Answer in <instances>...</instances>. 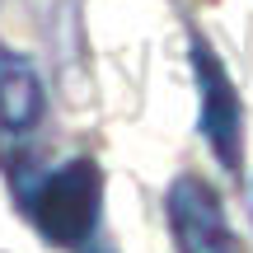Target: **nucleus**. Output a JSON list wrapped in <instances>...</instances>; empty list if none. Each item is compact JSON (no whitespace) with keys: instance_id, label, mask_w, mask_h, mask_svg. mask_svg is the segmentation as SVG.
<instances>
[{"instance_id":"obj_1","label":"nucleus","mask_w":253,"mask_h":253,"mask_svg":"<svg viewBox=\"0 0 253 253\" xmlns=\"http://www.w3.org/2000/svg\"><path fill=\"white\" fill-rule=\"evenodd\" d=\"M24 211L47 244L84 249L99 230V211H103V169L84 155L56 164L52 173L24 188Z\"/></svg>"},{"instance_id":"obj_5","label":"nucleus","mask_w":253,"mask_h":253,"mask_svg":"<svg viewBox=\"0 0 253 253\" xmlns=\"http://www.w3.org/2000/svg\"><path fill=\"white\" fill-rule=\"evenodd\" d=\"M249 207H253V192H249Z\"/></svg>"},{"instance_id":"obj_2","label":"nucleus","mask_w":253,"mask_h":253,"mask_svg":"<svg viewBox=\"0 0 253 253\" xmlns=\"http://www.w3.org/2000/svg\"><path fill=\"white\" fill-rule=\"evenodd\" d=\"M192 75H197V131L207 136V145L216 150L225 169H239V160H244V103H239V89L230 84V71L202 38L192 42Z\"/></svg>"},{"instance_id":"obj_3","label":"nucleus","mask_w":253,"mask_h":253,"mask_svg":"<svg viewBox=\"0 0 253 253\" xmlns=\"http://www.w3.org/2000/svg\"><path fill=\"white\" fill-rule=\"evenodd\" d=\"M164 211H169L178 253H239V239L225 220V207H220V192L207 178H197V173L173 178Z\"/></svg>"},{"instance_id":"obj_4","label":"nucleus","mask_w":253,"mask_h":253,"mask_svg":"<svg viewBox=\"0 0 253 253\" xmlns=\"http://www.w3.org/2000/svg\"><path fill=\"white\" fill-rule=\"evenodd\" d=\"M42 108H47V94L33 61L0 47V131H14V136L33 131L42 122Z\"/></svg>"}]
</instances>
